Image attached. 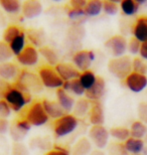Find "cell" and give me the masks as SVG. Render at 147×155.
I'll return each instance as SVG.
<instances>
[{
	"label": "cell",
	"instance_id": "cell-53",
	"mask_svg": "<svg viewBox=\"0 0 147 155\" xmlns=\"http://www.w3.org/2000/svg\"><path fill=\"white\" fill-rule=\"evenodd\" d=\"M131 155H143L142 153H139V154H131Z\"/></svg>",
	"mask_w": 147,
	"mask_h": 155
},
{
	"label": "cell",
	"instance_id": "cell-36",
	"mask_svg": "<svg viewBox=\"0 0 147 155\" xmlns=\"http://www.w3.org/2000/svg\"><path fill=\"white\" fill-rule=\"evenodd\" d=\"M84 35H85V29L81 25H74L68 30V38L75 41L81 40L84 38Z\"/></svg>",
	"mask_w": 147,
	"mask_h": 155
},
{
	"label": "cell",
	"instance_id": "cell-26",
	"mask_svg": "<svg viewBox=\"0 0 147 155\" xmlns=\"http://www.w3.org/2000/svg\"><path fill=\"white\" fill-rule=\"evenodd\" d=\"M147 134V126L146 124L142 123L141 121H135L132 123L130 127V136L132 138L142 139Z\"/></svg>",
	"mask_w": 147,
	"mask_h": 155
},
{
	"label": "cell",
	"instance_id": "cell-49",
	"mask_svg": "<svg viewBox=\"0 0 147 155\" xmlns=\"http://www.w3.org/2000/svg\"><path fill=\"white\" fill-rule=\"evenodd\" d=\"M34 142H36L35 145H37L38 148H42V149H46L48 147H49L51 145V142L48 140H46L45 138H36L33 140Z\"/></svg>",
	"mask_w": 147,
	"mask_h": 155
},
{
	"label": "cell",
	"instance_id": "cell-52",
	"mask_svg": "<svg viewBox=\"0 0 147 155\" xmlns=\"http://www.w3.org/2000/svg\"><path fill=\"white\" fill-rule=\"evenodd\" d=\"M143 155H147V147H145L144 150H143Z\"/></svg>",
	"mask_w": 147,
	"mask_h": 155
},
{
	"label": "cell",
	"instance_id": "cell-23",
	"mask_svg": "<svg viewBox=\"0 0 147 155\" xmlns=\"http://www.w3.org/2000/svg\"><path fill=\"white\" fill-rule=\"evenodd\" d=\"M92 108V104L91 101H89L88 99H80L76 102L74 107V116L76 117H85L86 115H88Z\"/></svg>",
	"mask_w": 147,
	"mask_h": 155
},
{
	"label": "cell",
	"instance_id": "cell-29",
	"mask_svg": "<svg viewBox=\"0 0 147 155\" xmlns=\"http://www.w3.org/2000/svg\"><path fill=\"white\" fill-rule=\"evenodd\" d=\"M109 133H110L111 137H113L120 142H126L131 137L130 129L126 128V127H113V128L110 129Z\"/></svg>",
	"mask_w": 147,
	"mask_h": 155
},
{
	"label": "cell",
	"instance_id": "cell-21",
	"mask_svg": "<svg viewBox=\"0 0 147 155\" xmlns=\"http://www.w3.org/2000/svg\"><path fill=\"white\" fill-rule=\"evenodd\" d=\"M125 149L130 154H139L142 153L145 148L144 141L142 139H136L130 137L126 142H124Z\"/></svg>",
	"mask_w": 147,
	"mask_h": 155
},
{
	"label": "cell",
	"instance_id": "cell-43",
	"mask_svg": "<svg viewBox=\"0 0 147 155\" xmlns=\"http://www.w3.org/2000/svg\"><path fill=\"white\" fill-rule=\"evenodd\" d=\"M11 155H29V152L22 143H14L11 149Z\"/></svg>",
	"mask_w": 147,
	"mask_h": 155
},
{
	"label": "cell",
	"instance_id": "cell-38",
	"mask_svg": "<svg viewBox=\"0 0 147 155\" xmlns=\"http://www.w3.org/2000/svg\"><path fill=\"white\" fill-rule=\"evenodd\" d=\"M108 155H129L127 150L125 149L124 144L121 143H113L109 147Z\"/></svg>",
	"mask_w": 147,
	"mask_h": 155
},
{
	"label": "cell",
	"instance_id": "cell-9",
	"mask_svg": "<svg viewBox=\"0 0 147 155\" xmlns=\"http://www.w3.org/2000/svg\"><path fill=\"white\" fill-rule=\"evenodd\" d=\"M95 58L93 51H79L73 55V64L80 72H86L89 71Z\"/></svg>",
	"mask_w": 147,
	"mask_h": 155
},
{
	"label": "cell",
	"instance_id": "cell-6",
	"mask_svg": "<svg viewBox=\"0 0 147 155\" xmlns=\"http://www.w3.org/2000/svg\"><path fill=\"white\" fill-rule=\"evenodd\" d=\"M49 117L43 109L42 102H34L30 105L29 109L27 110L25 120L30 123L31 126L39 127L48 123Z\"/></svg>",
	"mask_w": 147,
	"mask_h": 155
},
{
	"label": "cell",
	"instance_id": "cell-41",
	"mask_svg": "<svg viewBox=\"0 0 147 155\" xmlns=\"http://www.w3.org/2000/svg\"><path fill=\"white\" fill-rule=\"evenodd\" d=\"M42 33L39 32V30H30L28 33V38L30 41L33 42V45H40L43 41Z\"/></svg>",
	"mask_w": 147,
	"mask_h": 155
},
{
	"label": "cell",
	"instance_id": "cell-14",
	"mask_svg": "<svg viewBox=\"0 0 147 155\" xmlns=\"http://www.w3.org/2000/svg\"><path fill=\"white\" fill-rule=\"evenodd\" d=\"M21 12H22L23 17L27 19H32L42 14V4L37 0H26L22 3Z\"/></svg>",
	"mask_w": 147,
	"mask_h": 155
},
{
	"label": "cell",
	"instance_id": "cell-42",
	"mask_svg": "<svg viewBox=\"0 0 147 155\" xmlns=\"http://www.w3.org/2000/svg\"><path fill=\"white\" fill-rule=\"evenodd\" d=\"M11 108L5 100H0V118L7 119L11 115Z\"/></svg>",
	"mask_w": 147,
	"mask_h": 155
},
{
	"label": "cell",
	"instance_id": "cell-11",
	"mask_svg": "<svg viewBox=\"0 0 147 155\" xmlns=\"http://www.w3.org/2000/svg\"><path fill=\"white\" fill-rule=\"evenodd\" d=\"M39 52L32 45L25 46V48L21 51L20 54H18L16 58L17 61L23 67H33L38 61Z\"/></svg>",
	"mask_w": 147,
	"mask_h": 155
},
{
	"label": "cell",
	"instance_id": "cell-7",
	"mask_svg": "<svg viewBox=\"0 0 147 155\" xmlns=\"http://www.w3.org/2000/svg\"><path fill=\"white\" fill-rule=\"evenodd\" d=\"M110 133L104 126H92L89 130V139L98 149L102 150L107 147Z\"/></svg>",
	"mask_w": 147,
	"mask_h": 155
},
{
	"label": "cell",
	"instance_id": "cell-28",
	"mask_svg": "<svg viewBox=\"0 0 147 155\" xmlns=\"http://www.w3.org/2000/svg\"><path fill=\"white\" fill-rule=\"evenodd\" d=\"M84 10H85L87 17L97 16V15H99L103 11V1H100V0H91V1H88Z\"/></svg>",
	"mask_w": 147,
	"mask_h": 155
},
{
	"label": "cell",
	"instance_id": "cell-35",
	"mask_svg": "<svg viewBox=\"0 0 147 155\" xmlns=\"http://www.w3.org/2000/svg\"><path fill=\"white\" fill-rule=\"evenodd\" d=\"M132 72L147 75V64L141 58H134L132 60Z\"/></svg>",
	"mask_w": 147,
	"mask_h": 155
},
{
	"label": "cell",
	"instance_id": "cell-15",
	"mask_svg": "<svg viewBox=\"0 0 147 155\" xmlns=\"http://www.w3.org/2000/svg\"><path fill=\"white\" fill-rule=\"evenodd\" d=\"M42 106L45 109V113L48 114V116L49 118H52L55 120H58L59 118L64 117L65 115H67L65 112V110L62 109V106L58 103V101H49V100H43L42 102Z\"/></svg>",
	"mask_w": 147,
	"mask_h": 155
},
{
	"label": "cell",
	"instance_id": "cell-31",
	"mask_svg": "<svg viewBox=\"0 0 147 155\" xmlns=\"http://www.w3.org/2000/svg\"><path fill=\"white\" fill-rule=\"evenodd\" d=\"M27 133H28V132L21 128V127L18 125L17 123H13L10 126V129H9V134H10V137H11L12 140L15 142V143H20V142L22 141L24 138H25Z\"/></svg>",
	"mask_w": 147,
	"mask_h": 155
},
{
	"label": "cell",
	"instance_id": "cell-33",
	"mask_svg": "<svg viewBox=\"0 0 147 155\" xmlns=\"http://www.w3.org/2000/svg\"><path fill=\"white\" fill-rule=\"evenodd\" d=\"M23 31L17 25H10L4 30L3 32V41L6 43H10L14 38H16L18 35H20Z\"/></svg>",
	"mask_w": 147,
	"mask_h": 155
},
{
	"label": "cell",
	"instance_id": "cell-40",
	"mask_svg": "<svg viewBox=\"0 0 147 155\" xmlns=\"http://www.w3.org/2000/svg\"><path fill=\"white\" fill-rule=\"evenodd\" d=\"M140 48H141V42H140L139 40H137L135 38H132L129 39L128 45H127V51H129L131 54L135 55L137 54H139Z\"/></svg>",
	"mask_w": 147,
	"mask_h": 155
},
{
	"label": "cell",
	"instance_id": "cell-22",
	"mask_svg": "<svg viewBox=\"0 0 147 155\" xmlns=\"http://www.w3.org/2000/svg\"><path fill=\"white\" fill-rule=\"evenodd\" d=\"M62 89H64L65 92L72 93V94H74L76 96H80V97L85 95V93H86V90L84 89V87L82 86V84H81L80 79L64 82Z\"/></svg>",
	"mask_w": 147,
	"mask_h": 155
},
{
	"label": "cell",
	"instance_id": "cell-19",
	"mask_svg": "<svg viewBox=\"0 0 147 155\" xmlns=\"http://www.w3.org/2000/svg\"><path fill=\"white\" fill-rule=\"evenodd\" d=\"M92 152V142L89 138L82 137L73 145L71 155H89Z\"/></svg>",
	"mask_w": 147,
	"mask_h": 155
},
{
	"label": "cell",
	"instance_id": "cell-12",
	"mask_svg": "<svg viewBox=\"0 0 147 155\" xmlns=\"http://www.w3.org/2000/svg\"><path fill=\"white\" fill-rule=\"evenodd\" d=\"M106 93V82L102 77L97 76L96 83L91 89L87 90L85 93L86 99L89 101L99 102L101 99L104 97Z\"/></svg>",
	"mask_w": 147,
	"mask_h": 155
},
{
	"label": "cell",
	"instance_id": "cell-45",
	"mask_svg": "<svg viewBox=\"0 0 147 155\" xmlns=\"http://www.w3.org/2000/svg\"><path fill=\"white\" fill-rule=\"evenodd\" d=\"M12 89L10 84L7 81H4L0 78V100H4L6 94Z\"/></svg>",
	"mask_w": 147,
	"mask_h": 155
},
{
	"label": "cell",
	"instance_id": "cell-5",
	"mask_svg": "<svg viewBox=\"0 0 147 155\" xmlns=\"http://www.w3.org/2000/svg\"><path fill=\"white\" fill-rule=\"evenodd\" d=\"M38 76L42 80L43 87L49 89H61L64 85V81L58 76L55 69L51 66H45L39 69Z\"/></svg>",
	"mask_w": 147,
	"mask_h": 155
},
{
	"label": "cell",
	"instance_id": "cell-8",
	"mask_svg": "<svg viewBox=\"0 0 147 155\" xmlns=\"http://www.w3.org/2000/svg\"><path fill=\"white\" fill-rule=\"evenodd\" d=\"M128 41L122 35H114L105 42V48L113 58H120L125 55L127 51Z\"/></svg>",
	"mask_w": 147,
	"mask_h": 155
},
{
	"label": "cell",
	"instance_id": "cell-2",
	"mask_svg": "<svg viewBox=\"0 0 147 155\" xmlns=\"http://www.w3.org/2000/svg\"><path fill=\"white\" fill-rule=\"evenodd\" d=\"M108 71L119 80H125L132 73V60L128 55L113 58L108 63Z\"/></svg>",
	"mask_w": 147,
	"mask_h": 155
},
{
	"label": "cell",
	"instance_id": "cell-46",
	"mask_svg": "<svg viewBox=\"0 0 147 155\" xmlns=\"http://www.w3.org/2000/svg\"><path fill=\"white\" fill-rule=\"evenodd\" d=\"M10 129V124L7 119H2L0 118V135H5L6 133H9Z\"/></svg>",
	"mask_w": 147,
	"mask_h": 155
},
{
	"label": "cell",
	"instance_id": "cell-10",
	"mask_svg": "<svg viewBox=\"0 0 147 155\" xmlns=\"http://www.w3.org/2000/svg\"><path fill=\"white\" fill-rule=\"evenodd\" d=\"M125 85L131 92L141 93L147 88V76L132 72L125 79Z\"/></svg>",
	"mask_w": 147,
	"mask_h": 155
},
{
	"label": "cell",
	"instance_id": "cell-51",
	"mask_svg": "<svg viewBox=\"0 0 147 155\" xmlns=\"http://www.w3.org/2000/svg\"><path fill=\"white\" fill-rule=\"evenodd\" d=\"M89 155H106V154L103 152L102 150L97 149V150H92V152H91Z\"/></svg>",
	"mask_w": 147,
	"mask_h": 155
},
{
	"label": "cell",
	"instance_id": "cell-44",
	"mask_svg": "<svg viewBox=\"0 0 147 155\" xmlns=\"http://www.w3.org/2000/svg\"><path fill=\"white\" fill-rule=\"evenodd\" d=\"M137 111H138L139 121H141L144 124H147V102H141L138 105Z\"/></svg>",
	"mask_w": 147,
	"mask_h": 155
},
{
	"label": "cell",
	"instance_id": "cell-27",
	"mask_svg": "<svg viewBox=\"0 0 147 155\" xmlns=\"http://www.w3.org/2000/svg\"><path fill=\"white\" fill-rule=\"evenodd\" d=\"M0 6L7 13L15 14L21 11L22 3L18 0H0Z\"/></svg>",
	"mask_w": 147,
	"mask_h": 155
},
{
	"label": "cell",
	"instance_id": "cell-48",
	"mask_svg": "<svg viewBox=\"0 0 147 155\" xmlns=\"http://www.w3.org/2000/svg\"><path fill=\"white\" fill-rule=\"evenodd\" d=\"M45 155H71L68 150L64 149V148L55 147V149L48 151Z\"/></svg>",
	"mask_w": 147,
	"mask_h": 155
},
{
	"label": "cell",
	"instance_id": "cell-30",
	"mask_svg": "<svg viewBox=\"0 0 147 155\" xmlns=\"http://www.w3.org/2000/svg\"><path fill=\"white\" fill-rule=\"evenodd\" d=\"M25 42H26V35L25 32H22L20 35H18L16 38H14L12 41L9 43L12 52L14 55H17L21 54V51L25 48Z\"/></svg>",
	"mask_w": 147,
	"mask_h": 155
},
{
	"label": "cell",
	"instance_id": "cell-47",
	"mask_svg": "<svg viewBox=\"0 0 147 155\" xmlns=\"http://www.w3.org/2000/svg\"><path fill=\"white\" fill-rule=\"evenodd\" d=\"M87 3L88 1H86V0H71L70 5L72 8L75 9H85Z\"/></svg>",
	"mask_w": 147,
	"mask_h": 155
},
{
	"label": "cell",
	"instance_id": "cell-18",
	"mask_svg": "<svg viewBox=\"0 0 147 155\" xmlns=\"http://www.w3.org/2000/svg\"><path fill=\"white\" fill-rule=\"evenodd\" d=\"M19 70L14 64L7 61V63L0 64V78L4 81L15 80L19 76Z\"/></svg>",
	"mask_w": 147,
	"mask_h": 155
},
{
	"label": "cell",
	"instance_id": "cell-1",
	"mask_svg": "<svg viewBox=\"0 0 147 155\" xmlns=\"http://www.w3.org/2000/svg\"><path fill=\"white\" fill-rule=\"evenodd\" d=\"M14 88L27 94H38L42 92L43 85L38 75L24 70L18 76Z\"/></svg>",
	"mask_w": 147,
	"mask_h": 155
},
{
	"label": "cell",
	"instance_id": "cell-37",
	"mask_svg": "<svg viewBox=\"0 0 147 155\" xmlns=\"http://www.w3.org/2000/svg\"><path fill=\"white\" fill-rule=\"evenodd\" d=\"M103 11L108 15H116L119 11V6L114 1H103Z\"/></svg>",
	"mask_w": 147,
	"mask_h": 155
},
{
	"label": "cell",
	"instance_id": "cell-3",
	"mask_svg": "<svg viewBox=\"0 0 147 155\" xmlns=\"http://www.w3.org/2000/svg\"><path fill=\"white\" fill-rule=\"evenodd\" d=\"M79 121L76 116L72 114H67L64 117L59 118L54 122V134L57 138L65 137L72 134L77 129Z\"/></svg>",
	"mask_w": 147,
	"mask_h": 155
},
{
	"label": "cell",
	"instance_id": "cell-39",
	"mask_svg": "<svg viewBox=\"0 0 147 155\" xmlns=\"http://www.w3.org/2000/svg\"><path fill=\"white\" fill-rule=\"evenodd\" d=\"M68 17L70 18L71 20H74V21H82L83 18H85L87 16H86V13L84 9L71 8L70 10L68 11Z\"/></svg>",
	"mask_w": 147,
	"mask_h": 155
},
{
	"label": "cell",
	"instance_id": "cell-32",
	"mask_svg": "<svg viewBox=\"0 0 147 155\" xmlns=\"http://www.w3.org/2000/svg\"><path fill=\"white\" fill-rule=\"evenodd\" d=\"M79 79H80L81 84H82V86L84 87V89L87 91V90L92 88L94 86V84L96 83L97 76L92 72V71L89 70V71H86V72L81 73V76Z\"/></svg>",
	"mask_w": 147,
	"mask_h": 155
},
{
	"label": "cell",
	"instance_id": "cell-17",
	"mask_svg": "<svg viewBox=\"0 0 147 155\" xmlns=\"http://www.w3.org/2000/svg\"><path fill=\"white\" fill-rule=\"evenodd\" d=\"M57 98H58V103L61 105L65 113H70L74 110L76 101L62 88L57 90Z\"/></svg>",
	"mask_w": 147,
	"mask_h": 155
},
{
	"label": "cell",
	"instance_id": "cell-20",
	"mask_svg": "<svg viewBox=\"0 0 147 155\" xmlns=\"http://www.w3.org/2000/svg\"><path fill=\"white\" fill-rule=\"evenodd\" d=\"M133 38L141 43L147 41V22L143 17L138 18L133 27Z\"/></svg>",
	"mask_w": 147,
	"mask_h": 155
},
{
	"label": "cell",
	"instance_id": "cell-13",
	"mask_svg": "<svg viewBox=\"0 0 147 155\" xmlns=\"http://www.w3.org/2000/svg\"><path fill=\"white\" fill-rule=\"evenodd\" d=\"M55 69L64 82H68V81L79 79L80 76H81L80 71L72 64L58 63L57 66L55 67Z\"/></svg>",
	"mask_w": 147,
	"mask_h": 155
},
{
	"label": "cell",
	"instance_id": "cell-25",
	"mask_svg": "<svg viewBox=\"0 0 147 155\" xmlns=\"http://www.w3.org/2000/svg\"><path fill=\"white\" fill-rule=\"evenodd\" d=\"M120 8L122 12L127 16H132L138 12L140 4L137 0H123L120 2Z\"/></svg>",
	"mask_w": 147,
	"mask_h": 155
},
{
	"label": "cell",
	"instance_id": "cell-34",
	"mask_svg": "<svg viewBox=\"0 0 147 155\" xmlns=\"http://www.w3.org/2000/svg\"><path fill=\"white\" fill-rule=\"evenodd\" d=\"M13 55L14 54L8 43L4 42L3 40H0V64L7 63L13 58Z\"/></svg>",
	"mask_w": 147,
	"mask_h": 155
},
{
	"label": "cell",
	"instance_id": "cell-50",
	"mask_svg": "<svg viewBox=\"0 0 147 155\" xmlns=\"http://www.w3.org/2000/svg\"><path fill=\"white\" fill-rule=\"evenodd\" d=\"M140 58L142 60L147 61V41L141 43V48H140V51H139Z\"/></svg>",
	"mask_w": 147,
	"mask_h": 155
},
{
	"label": "cell",
	"instance_id": "cell-24",
	"mask_svg": "<svg viewBox=\"0 0 147 155\" xmlns=\"http://www.w3.org/2000/svg\"><path fill=\"white\" fill-rule=\"evenodd\" d=\"M38 52L48 64V66L55 67L58 64V55L54 48H49V46H42Z\"/></svg>",
	"mask_w": 147,
	"mask_h": 155
},
{
	"label": "cell",
	"instance_id": "cell-4",
	"mask_svg": "<svg viewBox=\"0 0 147 155\" xmlns=\"http://www.w3.org/2000/svg\"><path fill=\"white\" fill-rule=\"evenodd\" d=\"M4 100L7 102V104L12 111L19 112L27 104L30 103L32 98H31V94L23 93L19 90L15 89L14 87H12V89L6 94Z\"/></svg>",
	"mask_w": 147,
	"mask_h": 155
},
{
	"label": "cell",
	"instance_id": "cell-16",
	"mask_svg": "<svg viewBox=\"0 0 147 155\" xmlns=\"http://www.w3.org/2000/svg\"><path fill=\"white\" fill-rule=\"evenodd\" d=\"M89 119L92 126H103V124L105 123L104 108L100 102H95V104L92 105L89 113Z\"/></svg>",
	"mask_w": 147,
	"mask_h": 155
}]
</instances>
